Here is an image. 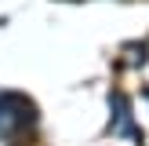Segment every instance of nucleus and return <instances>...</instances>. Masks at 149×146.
Instances as JSON below:
<instances>
[{"label":"nucleus","mask_w":149,"mask_h":146,"mask_svg":"<svg viewBox=\"0 0 149 146\" xmlns=\"http://www.w3.org/2000/svg\"><path fill=\"white\" fill-rule=\"evenodd\" d=\"M36 106L18 91H4L0 95V139L7 146H29L36 139Z\"/></svg>","instance_id":"f257e3e1"}]
</instances>
